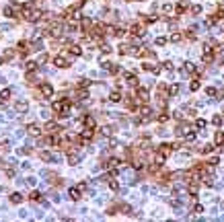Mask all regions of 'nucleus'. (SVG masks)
I'll list each match as a JSON object with an SVG mask.
<instances>
[{
  "mask_svg": "<svg viewBox=\"0 0 224 222\" xmlns=\"http://www.w3.org/2000/svg\"><path fill=\"white\" fill-rule=\"evenodd\" d=\"M202 60L206 64H210L214 60V47H212V41L210 43H204V51H202Z\"/></svg>",
  "mask_w": 224,
  "mask_h": 222,
  "instance_id": "1",
  "label": "nucleus"
},
{
  "mask_svg": "<svg viewBox=\"0 0 224 222\" xmlns=\"http://www.w3.org/2000/svg\"><path fill=\"white\" fill-rule=\"evenodd\" d=\"M136 99H138L140 103H148V101H150V93H148V89L136 87Z\"/></svg>",
  "mask_w": 224,
  "mask_h": 222,
  "instance_id": "2",
  "label": "nucleus"
},
{
  "mask_svg": "<svg viewBox=\"0 0 224 222\" xmlns=\"http://www.w3.org/2000/svg\"><path fill=\"white\" fill-rule=\"evenodd\" d=\"M31 49H33V47H31V43H29V41H25V39L17 43V54H19L21 58H25V56H27Z\"/></svg>",
  "mask_w": 224,
  "mask_h": 222,
  "instance_id": "3",
  "label": "nucleus"
},
{
  "mask_svg": "<svg viewBox=\"0 0 224 222\" xmlns=\"http://www.w3.org/2000/svg\"><path fill=\"white\" fill-rule=\"evenodd\" d=\"M53 64H56V68H68V66H70V62L66 60V54L56 56V58H53Z\"/></svg>",
  "mask_w": 224,
  "mask_h": 222,
  "instance_id": "4",
  "label": "nucleus"
},
{
  "mask_svg": "<svg viewBox=\"0 0 224 222\" xmlns=\"http://www.w3.org/2000/svg\"><path fill=\"white\" fill-rule=\"evenodd\" d=\"M130 35H132V37H142V35H144V25H142V23H134V25L130 27Z\"/></svg>",
  "mask_w": 224,
  "mask_h": 222,
  "instance_id": "5",
  "label": "nucleus"
},
{
  "mask_svg": "<svg viewBox=\"0 0 224 222\" xmlns=\"http://www.w3.org/2000/svg\"><path fill=\"white\" fill-rule=\"evenodd\" d=\"M80 121H82V126H85V128H90V130H95V128H97V119H95L92 115H82V117H80Z\"/></svg>",
  "mask_w": 224,
  "mask_h": 222,
  "instance_id": "6",
  "label": "nucleus"
},
{
  "mask_svg": "<svg viewBox=\"0 0 224 222\" xmlns=\"http://www.w3.org/2000/svg\"><path fill=\"white\" fill-rule=\"evenodd\" d=\"M39 93H41V97H53V87L49 82H41L39 85Z\"/></svg>",
  "mask_w": 224,
  "mask_h": 222,
  "instance_id": "7",
  "label": "nucleus"
},
{
  "mask_svg": "<svg viewBox=\"0 0 224 222\" xmlns=\"http://www.w3.org/2000/svg\"><path fill=\"white\" fill-rule=\"evenodd\" d=\"M60 130H62V128H60L56 121H47V124L43 126V132L45 134H60Z\"/></svg>",
  "mask_w": 224,
  "mask_h": 222,
  "instance_id": "8",
  "label": "nucleus"
},
{
  "mask_svg": "<svg viewBox=\"0 0 224 222\" xmlns=\"http://www.w3.org/2000/svg\"><path fill=\"white\" fill-rule=\"evenodd\" d=\"M173 150H175V146H173V144H167V142H165V144H160V146L156 148V152H160L163 156H169Z\"/></svg>",
  "mask_w": 224,
  "mask_h": 222,
  "instance_id": "9",
  "label": "nucleus"
},
{
  "mask_svg": "<svg viewBox=\"0 0 224 222\" xmlns=\"http://www.w3.org/2000/svg\"><path fill=\"white\" fill-rule=\"evenodd\" d=\"M27 134L37 138V136H41V128H39L37 124H29V126H27Z\"/></svg>",
  "mask_w": 224,
  "mask_h": 222,
  "instance_id": "10",
  "label": "nucleus"
},
{
  "mask_svg": "<svg viewBox=\"0 0 224 222\" xmlns=\"http://www.w3.org/2000/svg\"><path fill=\"white\" fill-rule=\"evenodd\" d=\"M68 195H70L72 202H78L80 200V187H70L68 189Z\"/></svg>",
  "mask_w": 224,
  "mask_h": 222,
  "instance_id": "11",
  "label": "nucleus"
},
{
  "mask_svg": "<svg viewBox=\"0 0 224 222\" xmlns=\"http://www.w3.org/2000/svg\"><path fill=\"white\" fill-rule=\"evenodd\" d=\"M68 51H70V56H74V58H78V56L82 54V49H80L78 43H70L68 45Z\"/></svg>",
  "mask_w": 224,
  "mask_h": 222,
  "instance_id": "12",
  "label": "nucleus"
},
{
  "mask_svg": "<svg viewBox=\"0 0 224 222\" xmlns=\"http://www.w3.org/2000/svg\"><path fill=\"white\" fill-rule=\"evenodd\" d=\"M124 78H126V82H128V85L138 87V76H136L134 72H126V76H124Z\"/></svg>",
  "mask_w": 224,
  "mask_h": 222,
  "instance_id": "13",
  "label": "nucleus"
},
{
  "mask_svg": "<svg viewBox=\"0 0 224 222\" xmlns=\"http://www.w3.org/2000/svg\"><path fill=\"white\" fill-rule=\"evenodd\" d=\"M187 6H189L187 0H181V2H177V6H175V12H177V14H183V12L187 10Z\"/></svg>",
  "mask_w": 224,
  "mask_h": 222,
  "instance_id": "14",
  "label": "nucleus"
},
{
  "mask_svg": "<svg viewBox=\"0 0 224 222\" xmlns=\"http://www.w3.org/2000/svg\"><path fill=\"white\" fill-rule=\"evenodd\" d=\"M121 99H124V95H121L119 90H111V95H109V101H111V103H119Z\"/></svg>",
  "mask_w": 224,
  "mask_h": 222,
  "instance_id": "15",
  "label": "nucleus"
},
{
  "mask_svg": "<svg viewBox=\"0 0 224 222\" xmlns=\"http://www.w3.org/2000/svg\"><path fill=\"white\" fill-rule=\"evenodd\" d=\"M14 109H17L19 113H27V109H29V103H27V101H19V103L14 105Z\"/></svg>",
  "mask_w": 224,
  "mask_h": 222,
  "instance_id": "16",
  "label": "nucleus"
},
{
  "mask_svg": "<svg viewBox=\"0 0 224 222\" xmlns=\"http://www.w3.org/2000/svg\"><path fill=\"white\" fill-rule=\"evenodd\" d=\"M156 119H158V124H167V121L171 119V115H169V111H165V109H163V111L156 115Z\"/></svg>",
  "mask_w": 224,
  "mask_h": 222,
  "instance_id": "17",
  "label": "nucleus"
},
{
  "mask_svg": "<svg viewBox=\"0 0 224 222\" xmlns=\"http://www.w3.org/2000/svg\"><path fill=\"white\" fill-rule=\"evenodd\" d=\"M78 161H80L78 152H74V150H72V152H68V163H70V165H76Z\"/></svg>",
  "mask_w": 224,
  "mask_h": 222,
  "instance_id": "18",
  "label": "nucleus"
},
{
  "mask_svg": "<svg viewBox=\"0 0 224 222\" xmlns=\"http://www.w3.org/2000/svg\"><path fill=\"white\" fill-rule=\"evenodd\" d=\"M23 200H25V195H23V193H19V191H14V193L10 195V202H12V204H21Z\"/></svg>",
  "mask_w": 224,
  "mask_h": 222,
  "instance_id": "19",
  "label": "nucleus"
},
{
  "mask_svg": "<svg viewBox=\"0 0 224 222\" xmlns=\"http://www.w3.org/2000/svg\"><path fill=\"white\" fill-rule=\"evenodd\" d=\"M214 144H216V146H222L224 144V132H216L214 134Z\"/></svg>",
  "mask_w": 224,
  "mask_h": 222,
  "instance_id": "20",
  "label": "nucleus"
},
{
  "mask_svg": "<svg viewBox=\"0 0 224 222\" xmlns=\"http://www.w3.org/2000/svg\"><path fill=\"white\" fill-rule=\"evenodd\" d=\"M29 200H31V202H43L41 193H39V191H35V189H33V191L29 193Z\"/></svg>",
  "mask_w": 224,
  "mask_h": 222,
  "instance_id": "21",
  "label": "nucleus"
},
{
  "mask_svg": "<svg viewBox=\"0 0 224 222\" xmlns=\"http://www.w3.org/2000/svg\"><path fill=\"white\" fill-rule=\"evenodd\" d=\"M183 138H185L187 142H193V140H195V132H193V130H185Z\"/></svg>",
  "mask_w": 224,
  "mask_h": 222,
  "instance_id": "22",
  "label": "nucleus"
},
{
  "mask_svg": "<svg viewBox=\"0 0 224 222\" xmlns=\"http://www.w3.org/2000/svg\"><path fill=\"white\" fill-rule=\"evenodd\" d=\"M8 97H10V89L0 90V101H8Z\"/></svg>",
  "mask_w": 224,
  "mask_h": 222,
  "instance_id": "23",
  "label": "nucleus"
},
{
  "mask_svg": "<svg viewBox=\"0 0 224 222\" xmlns=\"http://www.w3.org/2000/svg\"><path fill=\"white\" fill-rule=\"evenodd\" d=\"M181 39H183V33H179V31H177V33H173V35H171V41H173V43H179Z\"/></svg>",
  "mask_w": 224,
  "mask_h": 222,
  "instance_id": "24",
  "label": "nucleus"
},
{
  "mask_svg": "<svg viewBox=\"0 0 224 222\" xmlns=\"http://www.w3.org/2000/svg\"><path fill=\"white\" fill-rule=\"evenodd\" d=\"M177 93H179V85H171L169 87V97H175Z\"/></svg>",
  "mask_w": 224,
  "mask_h": 222,
  "instance_id": "25",
  "label": "nucleus"
},
{
  "mask_svg": "<svg viewBox=\"0 0 224 222\" xmlns=\"http://www.w3.org/2000/svg\"><path fill=\"white\" fill-rule=\"evenodd\" d=\"M39 158H41V161H51L53 156H51V152H47V150H43V152H39Z\"/></svg>",
  "mask_w": 224,
  "mask_h": 222,
  "instance_id": "26",
  "label": "nucleus"
},
{
  "mask_svg": "<svg viewBox=\"0 0 224 222\" xmlns=\"http://www.w3.org/2000/svg\"><path fill=\"white\" fill-rule=\"evenodd\" d=\"M195 128H197V130H204V128H206V119H199V117H197V119H195Z\"/></svg>",
  "mask_w": 224,
  "mask_h": 222,
  "instance_id": "27",
  "label": "nucleus"
},
{
  "mask_svg": "<svg viewBox=\"0 0 224 222\" xmlns=\"http://www.w3.org/2000/svg\"><path fill=\"white\" fill-rule=\"evenodd\" d=\"M109 187H111L113 191H117V189H119V183H117L115 179H111V177H109Z\"/></svg>",
  "mask_w": 224,
  "mask_h": 222,
  "instance_id": "28",
  "label": "nucleus"
},
{
  "mask_svg": "<svg viewBox=\"0 0 224 222\" xmlns=\"http://www.w3.org/2000/svg\"><path fill=\"white\" fill-rule=\"evenodd\" d=\"M206 95L208 97H218V90L214 89V87H210V89H206Z\"/></svg>",
  "mask_w": 224,
  "mask_h": 222,
  "instance_id": "29",
  "label": "nucleus"
},
{
  "mask_svg": "<svg viewBox=\"0 0 224 222\" xmlns=\"http://www.w3.org/2000/svg\"><path fill=\"white\" fill-rule=\"evenodd\" d=\"M37 64H39V62H27L25 68H27V70H37Z\"/></svg>",
  "mask_w": 224,
  "mask_h": 222,
  "instance_id": "30",
  "label": "nucleus"
},
{
  "mask_svg": "<svg viewBox=\"0 0 224 222\" xmlns=\"http://www.w3.org/2000/svg\"><path fill=\"white\" fill-rule=\"evenodd\" d=\"M212 150H214V146H212V144H208V146H204V148H202L199 152H202V154H210Z\"/></svg>",
  "mask_w": 224,
  "mask_h": 222,
  "instance_id": "31",
  "label": "nucleus"
},
{
  "mask_svg": "<svg viewBox=\"0 0 224 222\" xmlns=\"http://www.w3.org/2000/svg\"><path fill=\"white\" fill-rule=\"evenodd\" d=\"M89 87H90V80H87V78L78 82V89H89Z\"/></svg>",
  "mask_w": 224,
  "mask_h": 222,
  "instance_id": "32",
  "label": "nucleus"
},
{
  "mask_svg": "<svg viewBox=\"0 0 224 222\" xmlns=\"http://www.w3.org/2000/svg\"><path fill=\"white\" fill-rule=\"evenodd\" d=\"M189 89H191V90H197V89H199V80H197V78H193V80H191V85H189Z\"/></svg>",
  "mask_w": 224,
  "mask_h": 222,
  "instance_id": "33",
  "label": "nucleus"
},
{
  "mask_svg": "<svg viewBox=\"0 0 224 222\" xmlns=\"http://www.w3.org/2000/svg\"><path fill=\"white\" fill-rule=\"evenodd\" d=\"M101 51H103V54H109V51H111V45L103 41V43H101Z\"/></svg>",
  "mask_w": 224,
  "mask_h": 222,
  "instance_id": "34",
  "label": "nucleus"
},
{
  "mask_svg": "<svg viewBox=\"0 0 224 222\" xmlns=\"http://www.w3.org/2000/svg\"><path fill=\"white\" fill-rule=\"evenodd\" d=\"M202 212H204V206L202 204H195L193 206V214H202Z\"/></svg>",
  "mask_w": 224,
  "mask_h": 222,
  "instance_id": "35",
  "label": "nucleus"
},
{
  "mask_svg": "<svg viewBox=\"0 0 224 222\" xmlns=\"http://www.w3.org/2000/svg\"><path fill=\"white\" fill-rule=\"evenodd\" d=\"M173 10H175V8H173L171 4H165V6H163V12H165V14H167V12H173Z\"/></svg>",
  "mask_w": 224,
  "mask_h": 222,
  "instance_id": "36",
  "label": "nucleus"
},
{
  "mask_svg": "<svg viewBox=\"0 0 224 222\" xmlns=\"http://www.w3.org/2000/svg\"><path fill=\"white\" fill-rule=\"evenodd\" d=\"M191 12H193V14H199V12H202V6H199V4L191 6Z\"/></svg>",
  "mask_w": 224,
  "mask_h": 222,
  "instance_id": "37",
  "label": "nucleus"
},
{
  "mask_svg": "<svg viewBox=\"0 0 224 222\" xmlns=\"http://www.w3.org/2000/svg\"><path fill=\"white\" fill-rule=\"evenodd\" d=\"M212 121H214V126H220V124H222V117H220V115H214Z\"/></svg>",
  "mask_w": 224,
  "mask_h": 222,
  "instance_id": "38",
  "label": "nucleus"
},
{
  "mask_svg": "<svg viewBox=\"0 0 224 222\" xmlns=\"http://www.w3.org/2000/svg\"><path fill=\"white\" fill-rule=\"evenodd\" d=\"M154 43H156V45H165V43H167V37H158Z\"/></svg>",
  "mask_w": 224,
  "mask_h": 222,
  "instance_id": "39",
  "label": "nucleus"
},
{
  "mask_svg": "<svg viewBox=\"0 0 224 222\" xmlns=\"http://www.w3.org/2000/svg\"><path fill=\"white\" fill-rule=\"evenodd\" d=\"M163 68H165V70H173V64H171V62H165Z\"/></svg>",
  "mask_w": 224,
  "mask_h": 222,
  "instance_id": "40",
  "label": "nucleus"
},
{
  "mask_svg": "<svg viewBox=\"0 0 224 222\" xmlns=\"http://www.w3.org/2000/svg\"><path fill=\"white\" fill-rule=\"evenodd\" d=\"M4 62H6V60H4V56H0V64H4Z\"/></svg>",
  "mask_w": 224,
  "mask_h": 222,
  "instance_id": "41",
  "label": "nucleus"
}]
</instances>
